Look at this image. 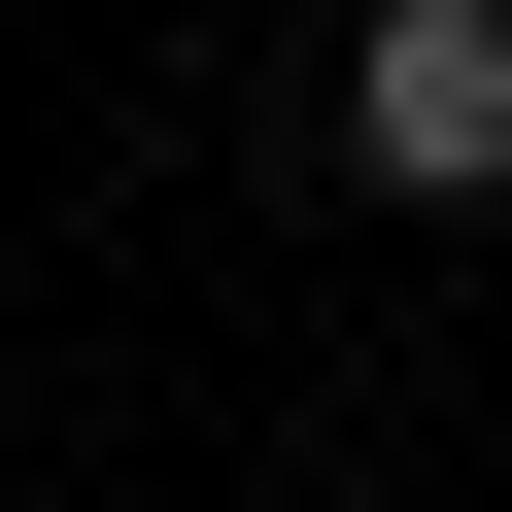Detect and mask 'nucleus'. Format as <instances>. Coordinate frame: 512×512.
Masks as SVG:
<instances>
[{"mask_svg": "<svg viewBox=\"0 0 512 512\" xmlns=\"http://www.w3.org/2000/svg\"><path fill=\"white\" fill-rule=\"evenodd\" d=\"M342 171L376 205H512V0H376L342 35Z\"/></svg>", "mask_w": 512, "mask_h": 512, "instance_id": "nucleus-1", "label": "nucleus"}]
</instances>
